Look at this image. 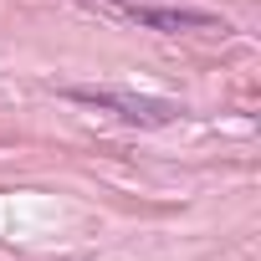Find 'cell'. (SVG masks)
Masks as SVG:
<instances>
[{
    "label": "cell",
    "instance_id": "cell-1",
    "mask_svg": "<svg viewBox=\"0 0 261 261\" xmlns=\"http://www.w3.org/2000/svg\"><path fill=\"white\" fill-rule=\"evenodd\" d=\"M62 97L82 102V108H97V113H113L118 123H134V128H169L185 118L179 102L169 97H149V92H118V87H62Z\"/></svg>",
    "mask_w": 261,
    "mask_h": 261
},
{
    "label": "cell",
    "instance_id": "cell-2",
    "mask_svg": "<svg viewBox=\"0 0 261 261\" xmlns=\"http://www.w3.org/2000/svg\"><path fill=\"white\" fill-rule=\"evenodd\" d=\"M113 16L134 21L144 31H164V36H185V31H225V16L215 11H195V6H144V0H123V6H108Z\"/></svg>",
    "mask_w": 261,
    "mask_h": 261
}]
</instances>
